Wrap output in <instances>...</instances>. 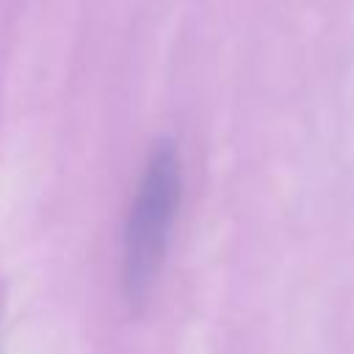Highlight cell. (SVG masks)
Returning <instances> with one entry per match:
<instances>
[{
  "instance_id": "cell-1",
  "label": "cell",
  "mask_w": 354,
  "mask_h": 354,
  "mask_svg": "<svg viewBox=\"0 0 354 354\" xmlns=\"http://www.w3.org/2000/svg\"><path fill=\"white\" fill-rule=\"evenodd\" d=\"M183 199V163L174 141L163 138L149 149L122 232L119 285L127 307L141 313L158 285L171 227Z\"/></svg>"
}]
</instances>
